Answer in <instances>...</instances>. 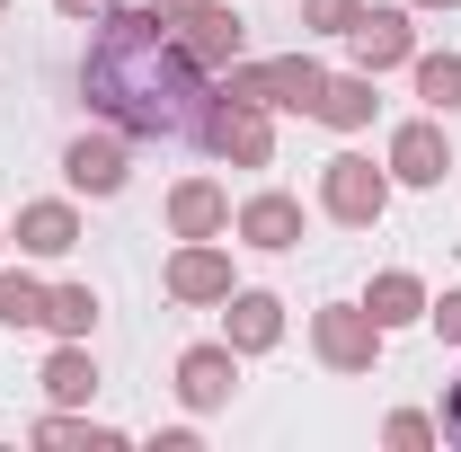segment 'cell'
Masks as SVG:
<instances>
[{
	"label": "cell",
	"mask_w": 461,
	"mask_h": 452,
	"mask_svg": "<svg viewBox=\"0 0 461 452\" xmlns=\"http://www.w3.org/2000/svg\"><path fill=\"white\" fill-rule=\"evenodd\" d=\"M36 444H115V435H107V426H80V417H45Z\"/></svg>",
	"instance_id": "cell-23"
},
{
	"label": "cell",
	"mask_w": 461,
	"mask_h": 452,
	"mask_svg": "<svg viewBox=\"0 0 461 452\" xmlns=\"http://www.w3.org/2000/svg\"><path fill=\"white\" fill-rule=\"evenodd\" d=\"M0 9H9V0H0Z\"/></svg>",
	"instance_id": "cell-30"
},
{
	"label": "cell",
	"mask_w": 461,
	"mask_h": 452,
	"mask_svg": "<svg viewBox=\"0 0 461 452\" xmlns=\"http://www.w3.org/2000/svg\"><path fill=\"white\" fill-rule=\"evenodd\" d=\"M382 435H391V444H400V452H417V444H435V426H426V417H417V408H400V417H391V426H382Z\"/></svg>",
	"instance_id": "cell-24"
},
{
	"label": "cell",
	"mask_w": 461,
	"mask_h": 452,
	"mask_svg": "<svg viewBox=\"0 0 461 452\" xmlns=\"http://www.w3.org/2000/svg\"><path fill=\"white\" fill-rule=\"evenodd\" d=\"M213 89H222V98H258V107L311 115L320 89H329V71H320L311 54H276V62H230V71H213Z\"/></svg>",
	"instance_id": "cell-2"
},
{
	"label": "cell",
	"mask_w": 461,
	"mask_h": 452,
	"mask_svg": "<svg viewBox=\"0 0 461 452\" xmlns=\"http://www.w3.org/2000/svg\"><path fill=\"white\" fill-rule=\"evenodd\" d=\"M151 9H160V18H195L204 0H151Z\"/></svg>",
	"instance_id": "cell-28"
},
{
	"label": "cell",
	"mask_w": 461,
	"mask_h": 452,
	"mask_svg": "<svg viewBox=\"0 0 461 452\" xmlns=\"http://www.w3.org/2000/svg\"><path fill=\"white\" fill-rule=\"evenodd\" d=\"M373 107H382V98H373V71H338V80H329V89H320V124H338V133H364V124H373Z\"/></svg>",
	"instance_id": "cell-14"
},
{
	"label": "cell",
	"mask_w": 461,
	"mask_h": 452,
	"mask_svg": "<svg viewBox=\"0 0 461 452\" xmlns=\"http://www.w3.org/2000/svg\"><path fill=\"white\" fill-rule=\"evenodd\" d=\"M0 329H45V284L27 267H0Z\"/></svg>",
	"instance_id": "cell-19"
},
{
	"label": "cell",
	"mask_w": 461,
	"mask_h": 452,
	"mask_svg": "<svg viewBox=\"0 0 461 452\" xmlns=\"http://www.w3.org/2000/svg\"><path fill=\"white\" fill-rule=\"evenodd\" d=\"M444 435H453V444H461V382H453V391H444Z\"/></svg>",
	"instance_id": "cell-26"
},
{
	"label": "cell",
	"mask_w": 461,
	"mask_h": 452,
	"mask_svg": "<svg viewBox=\"0 0 461 452\" xmlns=\"http://www.w3.org/2000/svg\"><path fill=\"white\" fill-rule=\"evenodd\" d=\"M62 18H98V9H107V0H54Z\"/></svg>",
	"instance_id": "cell-27"
},
{
	"label": "cell",
	"mask_w": 461,
	"mask_h": 452,
	"mask_svg": "<svg viewBox=\"0 0 461 452\" xmlns=\"http://www.w3.org/2000/svg\"><path fill=\"white\" fill-rule=\"evenodd\" d=\"M80 89L133 142H204V115H213V89L186 62L177 27L160 9H115V0L98 9V36L80 54Z\"/></svg>",
	"instance_id": "cell-1"
},
{
	"label": "cell",
	"mask_w": 461,
	"mask_h": 452,
	"mask_svg": "<svg viewBox=\"0 0 461 452\" xmlns=\"http://www.w3.org/2000/svg\"><path fill=\"white\" fill-rule=\"evenodd\" d=\"M240 391V346H186V355H177V399H186V408H222V399Z\"/></svg>",
	"instance_id": "cell-7"
},
{
	"label": "cell",
	"mask_w": 461,
	"mask_h": 452,
	"mask_svg": "<svg viewBox=\"0 0 461 452\" xmlns=\"http://www.w3.org/2000/svg\"><path fill=\"white\" fill-rule=\"evenodd\" d=\"M169 231L177 240H213V231H230V195L213 186V177H186L169 195Z\"/></svg>",
	"instance_id": "cell-12"
},
{
	"label": "cell",
	"mask_w": 461,
	"mask_h": 452,
	"mask_svg": "<svg viewBox=\"0 0 461 452\" xmlns=\"http://www.w3.org/2000/svg\"><path fill=\"white\" fill-rule=\"evenodd\" d=\"M276 338H285V302L276 293H230V346L240 355H267Z\"/></svg>",
	"instance_id": "cell-16"
},
{
	"label": "cell",
	"mask_w": 461,
	"mask_h": 452,
	"mask_svg": "<svg viewBox=\"0 0 461 452\" xmlns=\"http://www.w3.org/2000/svg\"><path fill=\"white\" fill-rule=\"evenodd\" d=\"M62 177H71L80 195H115V186L133 177V151H124V133H80V142L62 151Z\"/></svg>",
	"instance_id": "cell-8"
},
{
	"label": "cell",
	"mask_w": 461,
	"mask_h": 452,
	"mask_svg": "<svg viewBox=\"0 0 461 452\" xmlns=\"http://www.w3.org/2000/svg\"><path fill=\"white\" fill-rule=\"evenodd\" d=\"M444 169H453L444 124H400V133H391V177H400V186H444Z\"/></svg>",
	"instance_id": "cell-10"
},
{
	"label": "cell",
	"mask_w": 461,
	"mask_h": 452,
	"mask_svg": "<svg viewBox=\"0 0 461 452\" xmlns=\"http://www.w3.org/2000/svg\"><path fill=\"white\" fill-rule=\"evenodd\" d=\"M346 45H355V71H391V62H417V27H408V9H364L346 27Z\"/></svg>",
	"instance_id": "cell-6"
},
{
	"label": "cell",
	"mask_w": 461,
	"mask_h": 452,
	"mask_svg": "<svg viewBox=\"0 0 461 452\" xmlns=\"http://www.w3.org/2000/svg\"><path fill=\"white\" fill-rule=\"evenodd\" d=\"M36 382H45L54 408H80V399L98 391V364H89V346H80V338H62L54 355H45V373H36Z\"/></svg>",
	"instance_id": "cell-15"
},
{
	"label": "cell",
	"mask_w": 461,
	"mask_h": 452,
	"mask_svg": "<svg viewBox=\"0 0 461 452\" xmlns=\"http://www.w3.org/2000/svg\"><path fill=\"white\" fill-rule=\"evenodd\" d=\"M177 45H186V62H195V71H230V62H240V9L204 0L195 18H177Z\"/></svg>",
	"instance_id": "cell-9"
},
{
	"label": "cell",
	"mask_w": 461,
	"mask_h": 452,
	"mask_svg": "<svg viewBox=\"0 0 461 452\" xmlns=\"http://www.w3.org/2000/svg\"><path fill=\"white\" fill-rule=\"evenodd\" d=\"M382 338H391V329H382L364 302H329V311L311 320V346H320V364H329V373H373Z\"/></svg>",
	"instance_id": "cell-4"
},
{
	"label": "cell",
	"mask_w": 461,
	"mask_h": 452,
	"mask_svg": "<svg viewBox=\"0 0 461 452\" xmlns=\"http://www.w3.org/2000/svg\"><path fill=\"white\" fill-rule=\"evenodd\" d=\"M18 249H27V258L80 249V213H71V204H27V213H18Z\"/></svg>",
	"instance_id": "cell-17"
},
{
	"label": "cell",
	"mask_w": 461,
	"mask_h": 452,
	"mask_svg": "<svg viewBox=\"0 0 461 452\" xmlns=\"http://www.w3.org/2000/svg\"><path fill=\"white\" fill-rule=\"evenodd\" d=\"M320 204H329V222H346V231H373L382 213H391V177L373 169L364 151H338V160L320 169Z\"/></svg>",
	"instance_id": "cell-3"
},
{
	"label": "cell",
	"mask_w": 461,
	"mask_h": 452,
	"mask_svg": "<svg viewBox=\"0 0 461 452\" xmlns=\"http://www.w3.org/2000/svg\"><path fill=\"white\" fill-rule=\"evenodd\" d=\"M169 293L177 302H230V258L213 249V240H186L169 258Z\"/></svg>",
	"instance_id": "cell-11"
},
{
	"label": "cell",
	"mask_w": 461,
	"mask_h": 452,
	"mask_svg": "<svg viewBox=\"0 0 461 452\" xmlns=\"http://www.w3.org/2000/svg\"><path fill=\"white\" fill-rule=\"evenodd\" d=\"M417 98L426 107H461V54H417Z\"/></svg>",
	"instance_id": "cell-21"
},
{
	"label": "cell",
	"mask_w": 461,
	"mask_h": 452,
	"mask_svg": "<svg viewBox=\"0 0 461 452\" xmlns=\"http://www.w3.org/2000/svg\"><path fill=\"white\" fill-rule=\"evenodd\" d=\"M240 240H249V249H293V240H302V204H293V195H249V204H240Z\"/></svg>",
	"instance_id": "cell-13"
},
{
	"label": "cell",
	"mask_w": 461,
	"mask_h": 452,
	"mask_svg": "<svg viewBox=\"0 0 461 452\" xmlns=\"http://www.w3.org/2000/svg\"><path fill=\"white\" fill-rule=\"evenodd\" d=\"M417 9H453V0H417Z\"/></svg>",
	"instance_id": "cell-29"
},
{
	"label": "cell",
	"mask_w": 461,
	"mask_h": 452,
	"mask_svg": "<svg viewBox=\"0 0 461 452\" xmlns=\"http://www.w3.org/2000/svg\"><path fill=\"white\" fill-rule=\"evenodd\" d=\"M364 311H373L382 329H408V320H426V284L391 267V276H373V293H364Z\"/></svg>",
	"instance_id": "cell-18"
},
{
	"label": "cell",
	"mask_w": 461,
	"mask_h": 452,
	"mask_svg": "<svg viewBox=\"0 0 461 452\" xmlns=\"http://www.w3.org/2000/svg\"><path fill=\"white\" fill-rule=\"evenodd\" d=\"M426 320H435V329H444V338L461 346V293H444V302H426Z\"/></svg>",
	"instance_id": "cell-25"
},
{
	"label": "cell",
	"mask_w": 461,
	"mask_h": 452,
	"mask_svg": "<svg viewBox=\"0 0 461 452\" xmlns=\"http://www.w3.org/2000/svg\"><path fill=\"white\" fill-rule=\"evenodd\" d=\"M364 18V0H302V27H320V36H346Z\"/></svg>",
	"instance_id": "cell-22"
},
{
	"label": "cell",
	"mask_w": 461,
	"mask_h": 452,
	"mask_svg": "<svg viewBox=\"0 0 461 452\" xmlns=\"http://www.w3.org/2000/svg\"><path fill=\"white\" fill-rule=\"evenodd\" d=\"M204 151H222V160H240V169H267V160H276V124H267V107H258V98H222V89H213Z\"/></svg>",
	"instance_id": "cell-5"
},
{
	"label": "cell",
	"mask_w": 461,
	"mask_h": 452,
	"mask_svg": "<svg viewBox=\"0 0 461 452\" xmlns=\"http://www.w3.org/2000/svg\"><path fill=\"white\" fill-rule=\"evenodd\" d=\"M45 329H54V338H89V329H98V293H89V284H54V293H45Z\"/></svg>",
	"instance_id": "cell-20"
}]
</instances>
